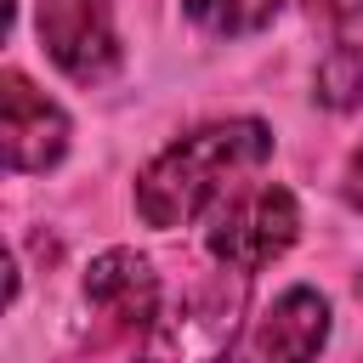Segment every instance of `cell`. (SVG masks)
<instances>
[{
    "mask_svg": "<svg viewBox=\"0 0 363 363\" xmlns=\"http://www.w3.org/2000/svg\"><path fill=\"white\" fill-rule=\"evenodd\" d=\"M272 153V130L261 119H221L182 142H170L136 182V216L159 233L193 221L216 199H227L250 170H261Z\"/></svg>",
    "mask_w": 363,
    "mask_h": 363,
    "instance_id": "cell-1",
    "label": "cell"
},
{
    "mask_svg": "<svg viewBox=\"0 0 363 363\" xmlns=\"http://www.w3.org/2000/svg\"><path fill=\"white\" fill-rule=\"evenodd\" d=\"M244 306H250V272L221 267L147 323L136 363H227L238 346Z\"/></svg>",
    "mask_w": 363,
    "mask_h": 363,
    "instance_id": "cell-2",
    "label": "cell"
},
{
    "mask_svg": "<svg viewBox=\"0 0 363 363\" xmlns=\"http://www.w3.org/2000/svg\"><path fill=\"white\" fill-rule=\"evenodd\" d=\"M295 233H301V210H295L289 187H272V182H267V187L238 193V199L216 216V227H210V255H216L221 267L255 272V267L278 261V255L295 244Z\"/></svg>",
    "mask_w": 363,
    "mask_h": 363,
    "instance_id": "cell-3",
    "label": "cell"
},
{
    "mask_svg": "<svg viewBox=\"0 0 363 363\" xmlns=\"http://www.w3.org/2000/svg\"><path fill=\"white\" fill-rule=\"evenodd\" d=\"M40 45L68 79L102 85L125 57L113 34V0H40Z\"/></svg>",
    "mask_w": 363,
    "mask_h": 363,
    "instance_id": "cell-4",
    "label": "cell"
},
{
    "mask_svg": "<svg viewBox=\"0 0 363 363\" xmlns=\"http://www.w3.org/2000/svg\"><path fill=\"white\" fill-rule=\"evenodd\" d=\"M85 306L96 318V346H108L159 318V278L136 250H108L85 272Z\"/></svg>",
    "mask_w": 363,
    "mask_h": 363,
    "instance_id": "cell-5",
    "label": "cell"
},
{
    "mask_svg": "<svg viewBox=\"0 0 363 363\" xmlns=\"http://www.w3.org/2000/svg\"><path fill=\"white\" fill-rule=\"evenodd\" d=\"M0 153L6 170H51L68 153V119L51 96H40L17 68L0 79Z\"/></svg>",
    "mask_w": 363,
    "mask_h": 363,
    "instance_id": "cell-6",
    "label": "cell"
},
{
    "mask_svg": "<svg viewBox=\"0 0 363 363\" xmlns=\"http://www.w3.org/2000/svg\"><path fill=\"white\" fill-rule=\"evenodd\" d=\"M323 340H329V301L318 289L295 284L255 323V335L244 346V363H312L323 352Z\"/></svg>",
    "mask_w": 363,
    "mask_h": 363,
    "instance_id": "cell-7",
    "label": "cell"
},
{
    "mask_svg": "<svg viewBox=\"0 0 363 363\" xmlns=\"http://www.w3.org/2000/svg\"><path fill=\"white\" fill-rule=\"evenodd\" d=\"M187 17L210 34H255L278 17V0H187Z\"/></svg>",
    "mask_w": 363,
    "mask_h": 363,
    "instance_id": "cell-8",
    "label": "cell"
},
{
    "mask_svg": "<svg viewBox=\"0 0 363 363\" xmlns=\"http://www.w3.org/2000/svg\"><path fill=\"white\" fill-rule=\"evenodd\" d=\"M318 96L329 108H357L363 102V45H335L318 62Z\"/></svg>",
    "mask_w": 363,
    "mask_h": 363,
    "instance_id": "cell-9",
    "label": "cell"
},
{
    "mask_svg": "<svg viewBox=\"0 0 363 363\" xmlns=\"http://www.w3.org/2000/svg\"><path fill=\"white\" fill-rule=\"evenodd\" d=\"M312 23H329V28H346L352 17H363V0H306Z\"/></svg>",
    "mask_w": 363,
    "mask_h": 363,
    "instance_id": "cell-10",
    "label": "cell"
},
{
    "mask_svg": "<svg viewBox=\"0 0 363 363\" xmlns=\"http://www.w3.org/2000/svg\"><path fill=\"white\" fill-rule=\"evenodd\" d=\"M346 199L363 210V147L352 153V164H346Z\"/></svg>",
    "mask_w": 363,
    "mask_h": 363,
    "instance_id": "cell-11",
    "label": "cell"
}]
</instances>
